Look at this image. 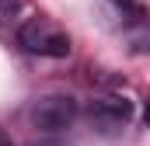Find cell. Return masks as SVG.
<instances>
[{"label": "cell", "instance_id": "6da1fadb", "mask_svg": "<svg viewBox=\"0 0 150 146\" xmlns=\"http://www.w3.org/2000/svg\"><path fill=\"white\" fill-rule=\"evenodd\" d=\"M18 42H21L25 52H35V56H67V52H70V38L59 35V32H52L42 18L21 25Z\"/></svg>", "mask_w": 150, "mask_h": 146}, {"label": "cell", "instance_id": "7a4b0ae2", "mask_svg": "<svg viewBox=\"0 0 150 146\" xmlns=\"http://www.w3.org/2000/svg\"><path fill=\"white\" fill-rule=\"evenodd\" d=\"M77 118V101L67 94H52V98H42L32 108V125L42 132H63L70 129V122Z\"/></svg>", "mask_w": 150, "mask_h": 146}, {"label": "cell", "instance_id": "3957f363", "mask_svg": "<svg viewBox=\"0 0 150 146\" xmlns=\"http://www.w3.org/2000/svg\"><path fill=\"white\" fill-rule=\"evenodd\" d=\"M133 118V101H126V98H98V101H91V122L98 125V129H105V132H112L119 125H126Z\"/></svg>", "mask_w": 150, "mask_h": 146}, {"label": "cell", "instance_id": "277c9868", "mask_svg": "<svg viewBox=\"0 0 150 146\" xmlns=\"http://www.w3.org/2000/svg\"><path fill=\"white\" fill-rule=\"evenodd\" d=\"M143 122H147V125H150V105H147V111H143Z\"/></svg>", "mask_w": 150, "mask_h": 146}, {"label": "cell", "instance_id": "5b68a950", "mask_svg": "<svg viewBox=\"0 0 150 146\" xmlns=\"http://www.w3.org/2000/svg\"><path fill=\"white\" fill-rule=\"evenodd\" d=\"M0 146H11V143H4V139H0Z\"/></svg>", "mask_w": 150, "mask_h": 146}]
</instances>
